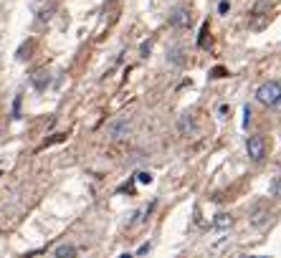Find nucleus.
Segmentation results:
<instances>
[{"label":"nucleus","mask_w":281,"mask_h":258,"mask_svg":"<svg viewBox=\"0 0 281 258\" xmlns=\"http://www.w3.org/2000/svg\"><path fill=\"white\" fill-rule=\"evenodd\" d=\"M278 96H281V86H278L276 81L261 84V86H258V91H256V99H258L261 104H266V107H271Z\"/></svg>","instance_id":"obj_1"},{"label":"nucleus","mask_w":281,"mask_h":258,"mask_svg":"<svg viewBox=\"0 0 281 258\" xmlns=\"http://www.w3.org/2000/svg\"><path fill=\"white\" fill-rule=\"evenodd\" d=\"M246 152H248V157L253 160V162H258L261 157H263V152H266V142H263V137H251L248 142H246Z\"/></svg>","instance_id":"obj_2"},{"label":"nucleus","mask_w":281,"mask_h":258,"mask_svg":"<svg viewBox=\"0 0 281 258\" xmlns=\"http://www.w3.org/2000/svg\"><path fill=\"white\" fill-rule=\"evenodd\" d=\"M170 23H172L175 28H185V26L190 23V11H188L185 6H177V8L170 13Z\"/></svg>","instance_id":"obj_3"},{"label":"nucleus","mask_w":281,"mask_h":258,"mask_svg":"<svg viewBox=\"0 0 281 258\" xmlns=\"http://www.w3.org/2000/svg\"><path fill=\"white\" fill-rule=\"evenodd\" d=\"M177 129H180L182 134H193V132H195V127H193V117H190V114H182L180 122H177Z\"/></svg>","instance_id":"obj_4"},{"label":"nucleus","mask_w":281,"mask_h":258,"mask_svg":"<svg viewBox=\"0 0 281 258\" xmlns=\"http://www.w3.org/2000/svg\"><path fill=\"white\" fill-rule=\"evenodd\" d=\"M230 223H233V218H230V215H225V213H220V215L213 220V225H215L218 230H228V228H230Z\"/></svg>","instance_id":"obj_5"},{"label":"nucleus","mask_w":281,"mask_h":258,"mask_svg":"<svg viewBox=\"0 0 281 258\" xmlns=\"http://www.w3.org/2000/svg\"><path fill=\"white\" fill-rule=\"evenodd\" d=\"M56 258H76V245H59Z\"/></svg>","instance_id":"obj_6"},{"label":"nucleus","mask_w":281,"mask_h":258,"mask_svg":"<svg viewBox=\"0 0 281 258\" xmlns=\"http://www.w3.org/2000/svg\"><path fill=\"white\" fill-rule=\"evenodd\" d=\"M124 129H129V127H127V122H114V127L109 129V134H112V137H117V134H122Z\"/></svg>","instance_id":"obj_7"},{"label":"nucleus","mask_w":281,"mask_h":258,"mask_svg":"<svg viewBox=\"0 0 281 258\" xmlns=\"http://www.w3.org/2000/svg\"><path fill=\"white\" fill-rule=\"evenodd\" d=\"M228 11H230V3H228V0H220V3H218V13H220V16H225Z\"/></svg>","instance_id":"obj_8"},{"label":"nucleus","mask_w":281,"mask_h":258,"mask_svg":"<svg viewBox=\"0 0 281 258\" xmlns=\"http://www.w3.org/2000/svg\"><path fill=\"white\" fill-rule=\"evenodd\" d=\"M137 180H139L142 185H150V182H152V175H150V172H139V175H137Z\"/></svg>","instance_id":"obj_9"},{"label":"nucleus","mask_w":281,"mask_h":258,"mask_svg":"<svg viewBox=\"0 0 281 258\" xmlns=\"http://www.w3.org/2000/svg\"><path fill=\"white\" fill-rule=\"evenodd\" d=\"M248 122H251V109L243 107V127H248Z\"/></svg>","instance_id":"obj_10"},{"label":"nucleus","mask_w":281,"mask_h":258,"mask_svg":"<svg viewBox=\"0 0 281 258\" xmlns=\"http://www.w3.org/2000/svg\"><path fill=\"white\" fill-rule=\"evenodd\" d=\"M152 51V41H145V46H142V56H147Z\"/></svg>","instance_id":"obj_11"},{"label":"nucleus","mask_w":281,"mask_h":258,"mask_svg":"<svg viewBox=\"0 0 281 258\" xmlns=\"http://www.w3.org/2000/svg\"><path fill=\"white\" fill-rule=\"evenodd\" d=\"M271 109H276V112H281V96H278V99H276V101L271 104Z\"/></svg>","instance_id":"obj_12"},{"label":"nucleus","mask_w":281,"mask_h":258,"mask_svg":"<svg viewBox=\"0 0 281 258\" xmlns=\"http://www.w3.org/2000/svg\"><path fill=\"white\" fill-rule=\"evenodd\" d=\"M276 195H278V197H281V180H278V182H276Z\"/></svg>","instance_id":"obj_13"},{"label":"nucleus","mask_w":281,"mask_h":258,"mask_svg":"<svg viewBox=\"0 0 281 258\" xmlns=\"http://www.w3.org/2000/svg\"><path fill=\"white\" fill-rule=\"evenodd\" d=\"M119 258H132V253H122V255H119Z\"/></svg>","instance_id":"obj_14"},{"label":"nucleus","mask_w":281,"mask_h":258,"mask_svg":"<svg viewBox=\"0 0 281 258\" xmlns=\"http://www.w3.org/2000/svg\"><path fill=\"white\" fill-rule=\"evenodd\" d=\"M243 258H266V255H243Z\"/></svg>","instance_id":"obj_15"}]
</instances>
